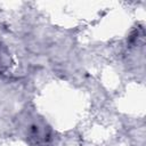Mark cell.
<instances>
[{"label": "cell", "instance_id": "cell-2", "mask_svg": "<svg viewBox=\"0 0 146 146\" xmlns=\"http://www.w3.org/2000/svg\"><path fill=\"white\" fill-rule=\"evenodd\" d=\"M11 63L10 55L6 48V46L0 41V72L6 71Z\"/></svg>", "mask_w": 146, "mask_h": 146}, {"label": "cell", "instance_id": "cell-1", "mask_svg": "<svg viewBox=\"0 0 146 146\" xmlns=\"http://www.w3.org/2000/svg\"><path fill=\"white\" fill-rule=\"evenodd\" d=\"M29 138H31L36 145L46 144L49 139V131L44 123L33 122L29 128Z\"/></svg>", "mask_w": 146, "mask_h": 146}]
</instances>
